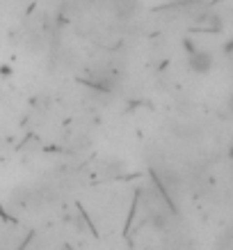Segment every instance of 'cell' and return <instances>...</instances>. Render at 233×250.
I'll return each instance as SVG.
<instances>
[{"instance_id": "2", "label": "cell", "mask_w": 233, "mask_h": 250, "mask_svg": "<svg viewBox=\"0 0 233 250\" xmlns=\"http://www.w3.org/2000/svg\"><path fill=\"white\" fill-rule=\"evenodd\" d=\"M140 7V0H117L114 2V12L119 19H130Z\"/></svg>"}, {"instance_id": "5", "label": "cell", "mask_w": 233, "mask_h": 250, "mask_svg": "<svg viewBox=\"0 0 233 250\" xmlns=\"http://www.w3.org/2000/svg\"><path fill=\"white\" fill-rule=\"evenodd\" d=\"M229 108H231V113H233V97H231V101H229Z\"/></svg>"}, {"instance_id": "4", "label": "cell", "mask_w": 233, "mask_h": 250, "mask_svg": "<svg viewBox=\"0 0 233 250\" xmlns=\"http://www.w3.org/2000/svg\"><path fill=\"white\" fill-rule=\"evenodd\" d=\"M12 74H14V69L9 67V64H2V67H0V76L2 78H9Z\"/></svg>"}, {"instance_id": "1", "label": "cell", "mask_w": 233, "mask_h": 250, "mask_svg": "<svg viewBox=\"0 0 233 250\" xmlns=\"http://www.w3.org/2000/svg\"><path fill=\"white\" fill-rule=\"evenodd\" d=\"M188 67L192 69L195 74H199V76L208 74L213 69V53L203 51V48H197V51L188 53Z\"/></svg>"}, {"instance_id": "3", "label": "cell", "mask_w": 233, "mask_h": 250, "mask_svg": "<svg viewBox=\"0 0 233 250\" xmlns=\"http://www.w3.org/2000/svg\"><path fill=\"white\" fill-rule=\"evenodd\" d=\"M197 23H199V28H203V30H222V19H219L215 12H206V14H201L199 19H197Z\"/></svg>"}]
</instances>
